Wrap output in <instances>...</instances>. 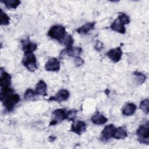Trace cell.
<instances>
[{
  "label": "cell",
  "mask_w": 149,
  "mask_h": 149,
  "mask_svg": "<svg viewBox=\"0 0 149 149\" xmlns=\"http://www.w3.org/2000/svg\"><path fill=\"white\" fill-rule=\"evenodd\" d=\"M0 99L3 107L8 112L12 111L20 100L19 94L15 93L10 86L1 88Z\"/></svg>",
  "instance_id": "6da1fadb"
},
{
  "label": "cell",
  "mask_w": 149,
  "mask_h": 149,
  "mask_svg": "<svg viewBox=\"0 0 149 149\" xmlns=\"http://www.w3.org/2000/svg\"><path fill=\"white\" fill-rule=\"evenodd\" d=\"M65 27L62 25L56 24L52 26L48 31V36L52 39L61 42L66 36Z\"/></svg>",
  "instance_id": "7a4b0ae2"
},
{
  "label": "cell",
  "mask_w": 149,
  "mask_h": 149,
  "mask_svg": "<svg viewBox=\"0 0 149 149\" xmlns=\"http://www.w3.org/2000/svg\"><path fill=\"white\" fill-rule=\"evenodd\" d=\"M22 64L30 72H34L38 68L37 59L33 52L24 54Z\"/></svg>",
  "instance_id": "3957f363"
},
{
  "label": "cell",
  "mask_w": 149,
  "mask_h": 149,
  "mask_svg": "<svg viewBox=\"0 0 149 149\" xmlns=\"http://www.w3.org/2000/svg\"><path fill=\"white\" fill-rule=\"evenodd\" d=\"M136 134L138 137V141L144 144L148 145L149 144V132L148 123L140 125L136 130Z\"/></svg>",
  "instance_id": "277c9868"
},
{
  "label": "cell",
  "mask_w": 149,
  "mask_h": 149,
  "mask_svg": "<svg viewBox=\"0 0 149 149\" xmlns=\"http://www.w3.org/2000/svg\"><path fill=\"white\" fill-rule=\"evenodd\" d=\"M53 119L51 121L49 125H54L59 122H61L68 118V111L63 109H56L52 112Z\"/></svg>",
  "instance_id": "5b68a950"
},
{
  "label": "cell",
  "mask_w": 149,
  "mask_h": 149,
  "mask_svg": "<svg viewBox=\"0 0 149 149\" xmlns=\"http://www.w3.org/2000/svg\"><path fill=\"white\" fill-rule=\"evenodd\" d=\"M123 52L120 47L111 49L107 53V56L114 63L118 62L122 58Z\"/></svg>",
  "instance_id": "8992f818"
},
{
  "label": "cell",
  "mask_w": 149,
  "mask_h": 149,
  "mask_svg": "<svg viewBox=\"0 0 149 149\" xmlns=\"http://www.w3.org/2000/svg\"><path fill=\"white\" fill-rule=\"evenodd\" d=\"M86 128L87 125L84 121L74 120L72 123L70 130L78 135H81L86 130Z\"/></svg>",
  "instance_id": "52a82bcc"
},
{
  "label": "cell",
  "mask_w": 149,
  "mask_h": 149,
  "mask_svg": "<svg viewBox=\"0 0 149 149\" xmlns=\"http://www.w3.org/2000/svg\"><path fill=\"white\" fill-rule=\"evenodd\" d=\"M69 96L70 93L68 90L66 89H61L59 91H58L54 96L49 97L48 98V101L61 102L68 100Z\"/></svg>",
  "instance_id": "ba28073f"
},
{
  "label": "cell",
  "mask_w": 149,
  "mask_h": 149,
  "mask_svg": "<svg viewBox=\"0 0 149 149\" xmlns=\"http://www.w3.org/2000/svg\"><path fill=\"white\" fill-rule=\"evenodd\" d=\"M116 127L113 124H109L105 126L101 132V140L102 141H108L113 138V135Z\"/></svg>",
  "instance_id": "9c48e42d"
},
{
  "label": "cell",
  "mask_w": 149,
  "mask_h": 149,
  "mask_svg": "<svg viewBox=\"0 0 149 149\" xmlns=\"http://www.w3.org/2000/svg\"><path fill=\"white\" fill-rule=\"evenodd\" d=\"M61 68L59 61L56 58L52 57L48 59L45 65V69L49 72L59 71Z\"/></svg>",
  "instance_id": "30bf717a"
},
{
  "label": "cell",
  "mask_w": 149,
  "mask_h": 149,
  "mask_svg": "<svg viewBox=\"0 0 149 149\" xmlns=\"http://www.w3.org/2000/svg\"><path fill=\"white\" fill-rule=\"evenodd\" d=\"M22 50L24 53L33 52L37 49V45L36 43L30 41L29 38L23 40L21 41Z\"/></svg>",
  "instance_id": "8fae6325"
},
{
  "label": "cell",
  "mask_w": 149,
  "mask_h": 149,
  "mask_svg": "<svg viewBox=\"0 0 149 149\" xmlns=\"http://www.w3.org/2000/svg\"><path fill=\"white\" fill-rule=\"evenodd\" d=\"M11 76L7 73L2 68H1L0 72V87L1 88L10 86Z\"/></svg>",
  "instance_id": "7c38bea8"
},
{
  "label": "cell",
  "mask_w": 149,
  "mask_h": 149,
  "mask_svg": "<svg viewBox=\"0 0 149 149\" xmlns=\"http://www.w3.org/2000/svg\"><path fill=\"white\" fill-rule=\"evenodd\" d=\"M65 52L69 56L73 57L74 58L80 57V55L82 53V48L80 47H68L65 49Z\"/></svg>",
  "instance_id": "4fadbf2b"
},
{
  "label": "cell",
  "mask_w": 149,
  "mask_h": 149,
  "mask_svg": "<svg viewBox=\"0 0 149 149\" xmlns=\"http://www.w3.org/2000/svg\"><path fill=\"white\" fill-rule=\"evenodd\" d=\"M95 25V22H94L86 23L82 25L81 27L77 28L76 31L77 33H78L80 34L86 35L88 34L91 30L94 29Z\"/></svg>",
  "instance_id": "5bb4252c"
},
{
  "label": "cell",
  "mask_w": 149,
  "mask_h": 149,
  "mask_svg": "<svg viewBox=\"0 0 149 149\" xmlns=\"http://www.w3.org/2000/svg\"><path fill=\"white\" fill-rule=\"evenodd\" d=\"M136 109V105L134 103L127 102L123 106L122 109V112L123 115L129 116L133 115L135 113Z\"/></svg>",
  "instance_id": "9a60e30c"
},
{
  "label": "cell",
  "mask_w": 149,
  "mask_h": 149,
  "mask_svg": "<svg viewBox=\"0 0 149 149\" xmlns=\"http://www.w3.org/2000/svg\"><path fill=\"white\" fill-rule=\"evenodd\" d=\"M91 121L93 123L97 125H102L105 124L108 121V118L104 115L97 112L91 118Z\"/></svg>",
  "instance_id": "2e32d148"
},
{
  "label": "cell",
  "mask_w": 149,
  "mask_h": 149,
  "mask_svg": "<svg viewBox=\"0 0 149 149\" xmlns=\"http://www.w3.org/2000/svg\"><path fill=\"white\" fill-rule=\"evenodd\" d=\"M110 28L119 33L125 34L126 33V29L125 24H123L118 18H116L111 24Z\"/></svg>",
  "instance_id": "e0dca14e"
},
{
  "label": "cell",
  "mask_w": 149,
  "mask_h": 149,
  "mask_svg": "<svg viewBox=\"0 0 149 149\" xmlns=\"http://www.w3.org/2000/svg\"><path fill=\"white\" fill-rule=\"evenodd\" d=\"M36 92L39 95H46L47 92V86L45 82L42 80H40L36 84Z\"/></svg>",
  "instance_id": "ac0fdd59"
},
{
  "label": "cell",
  "mask_w": 149,
  "mask_h": 149,
  "mask_svg": "<svg viewBox=\"0 0 149 149\" xmlns=\"http://www.w3.org/2000/svg\"><path fill=\"white\" fill-rule=\"evenodd\" d=\"M127 132L126 128L124 126H122L115 129L113 135V138L117 140H120L125 139L127 137Z\"/></svg>",
  "instance_id": "d6986e66"
},
{
  "label": "cell",
  "mask_w": 149,
  "mask_h": 149,
  "mask_svg": "<svg viewBox=\"0 0 149 149\" xmlns=\"http://www.w3.org/2000/svg\"><path fill=\"white\" fill-rule=\"evenodd\" d=\"M1 2L5 5L6 8L9 9H16L21 3L19 0H2Z\"/></svg>",
  "instance_id": "ffe728a7"
},
{
  "label": "cell",
  "mask_w": 149,
  "mask_h": 149,
  "mask_svg": "<svg viewBox=\"0 0 149 149\" xmlns=\"http://www.w3.org/2000/svg\"><path fill=\"white\" fill-rule=\"evenodd\" d=\"M37 95H38L36 91L31 89L27 88L24 94V98L26 101H33L36 99Z\"/></svg>",
  "instance_id": "44dd1931"
},
{
  "label": "cell",
  "mask_w": 149,
  "mask_h": 149,
  "mask_svg": "<svg viewBox=\"0 0 149 149\" xmlns=\"http://www.w3.org/2000/svg\"><path fill=\"white\" fill-rule=\"evenodd\" d=\"M0 23L2 26H6L8 25L10 23V18L9 17L6 15V13H5L2 9H1V13H0Z\"/></svg>",
  "instance_id": "7402d4cb"
},
{
  "label": "cell",
  "mask_w": 149,
  "mask_h": 149,
  "mask_svg": "<svg viewBox=\"0 0 149 149\" xmlns=\"http://www.w3.org/2000/svg\"><path fill=\"white\" fill-rule=\"evenodd\" d=\"M134 79L138 84L143 83L146 80V76L142 73L140 72H134L133 73Z\"/></svg>",
  "instance_id": "603a6c76"
},
{
  "label": "cell",
  "mask_w": 149,
  "mask_h": 149,
  "mask_svg": "<svg viewBox=\"0 0 149 149\" xmlns=\"http://www.w3.org/2000/svg\"><path fill=\"white\" fill-rule=\"evenodd\" d=\"M74 42V39L72 35L67 34L65 37L62 40L61 43L63 44V45H66V47L72 46Z\"/></svg>",
  "instance_id": "cb8c5ba5"
},
{
  "label": "cell",
  "mask_w": 149,
  "mask_h": 149,
  "mask_svg": "<svg viewBox=\"0 0 149 149\" xmlns=\"http://www.w3.org/2000/svg\"><path fill=\"white\" fill-rule=\"evenodd\" d=\"M148 104L149 100L148 98H146L141 101L139 105L140 109H141L146 114H148Z\"/></svg>",
  "instance_id": "d4e9b609"
},
{
  "label": "cell",
  "mask_w": 149,
  "mask_h": 149,
  "mask_svg": "<svg viewBox=\"0 0 149 149\" xmlns=\"http://www.w3.org/2000/svg\"><path fill=\"white\" fill-rule=\"evenodd\" d=\"M123 24H127L130 23V20L128 15L125 13H120L117 17Z\"/></svg>",
  "instance_id": "484cf974"
},
{
  "label": "cell",
  "mask_w": 149,
  "mask_h": 149,
  "mask_svg": "<svg viewBox=\"0 0 149 149\" xmlns=\"http://www.w3.org/2000/svg\"><path fill=\"white\" fill-rule=\"evenodd\" d=\"M76 113H77V111L74 110V109H72V110H70V111H68V120H72L73 121L75 119V117L76 116Z\"/></svg>",
  "instance_id": "4316f807"
},
{
  "label": "cell",
  "mask_w": 149,
  "mask_h": 149,
  "mask_svg": "<svg viewBox=\"0 0 149 149\" xmlns=\"http://www.w3.org/2000/svg\"><path fill=\"white\" fill-rule=\"evenodd\" d=\"M74 63L77 66H81L84 63V60L80 57L76 58L74 59Z\"/></svg>",
  "instance_id": "83f0119b"
},
{
  "label": "cell",
  "mask_w": 149,
  "mask_h": 149,
  "mask_svg": "<svg viewBox=\"0 0 149 149\" xmlns=\"http://www.w3.org/2000/svg\"><path fill=\"white\" fill-rule=\"evenodd\" d=\"M94 48L97 51H100L103 48V45L100 41H97L94 46Z\"/></svg>",
  "instance_id": "f1b7e54d"
}]
</instances>
